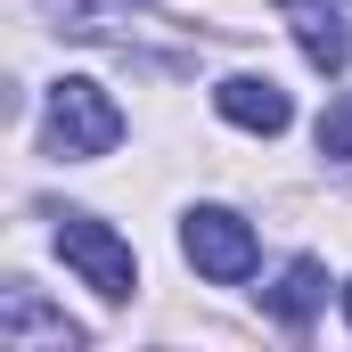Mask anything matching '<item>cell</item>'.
Here are the masks:
<instances>
[{
	"instance_id": "5",
	"label": "cell",
	"mask_w": 352,
	"mask_h": 352,
	"mask_svg": "<svg viewBox=\"0 0 352 352\" xmlns=\"http://www.w3.org/2000/svg\"><path fill=\"white\" fill-rule=\"evenodd\" d=\"M278 8H287V25H295L303 58H311L320 74H344V58H352V33H344V16H336L328 0H278Z\"/></svg>"
},
{
	"instance_id": "6",
	"label": "cell",
	"mask_w": 352,
	"mask_h": 352,
	"mask_svg": "<svg viewBox=\"0 0 352 352\" xmlns=\"http://www.w3.org/2000/svg\"><path fill=\"white\" fill-rule=\"evenodd\" d=\"M320 303H328V263H320V254H295L287 278L270 287V320H278V328H303Z\"/></svg>"
},
{
	"instance_id": "1",
	"label": "cell",
	"mask_w": 352,
	"mask_h": 352,
	"mask_svg": "<svg viewBox=\"0 0 352 352\" xmlns=\"http://www.w3.org/2000/svg\"><path fill=\"white\" fill-rule=\"evenodd\" d=\"M123 140V115H115V98L82 74H66V82L50 90V148L58 156H107Z\"/></svg>"
},
{
	"instance_id": "2",
	"label": "cell",
	"mask_w": 352,
	"mask_h": 352,
	"mask_svg": "<svg viewBox=\"0 0 352 352\" xmlns=\"http://www.w3.org/2000/svg\"><path fill=\"white\" fill-rule=\"evenodd\" d=\"M180 246H188V263L205 270L213 287H238V278H254V263H263L254 230H246L230 205H197V213L180 221Z\"/></svg>"
},
{
	"instance_id": "3",
	"label": "cell",
	"mask_w": 352,
	"mask_h": 352,
	"mask_svg": "<svg viewBox=\"0 0 352 352\" xmlns=\"http://www.w3.org/2000/svg\"><path fill=\"white\" fill-rule=\"evenodd\" d=\"M58 254L82 270L107 303H123V295L140 287V254H131V246H123L107 221H90V213H66V221H58Z\"/></svg>"
},
{
	"instance_id": "8",
	"label": "cell",
	"mask_w": 352,
	"mask_h": 352,
	"mask_svg": "<svg viewBox=\"0 0 352 352\" xmlns=\"http://www.w3.org/2000/svg\"><path fill=\"white\" fill-rule=\"evenodd\" d=\"M344 320H352V287H344Z\"/></svg>"
},
{
	"instance_id": "4",
	"label": "cell",
	"mask_w": 352,
	"mask_h": 352,
	"mask_svg": "<svg viewBox=\"0 0 352 352\" xmlns=\"http://www.w3.org/2000/svg\"><path fill=\"white\" fill-rule=\"evenodd\" d=\"M213 107H221L238 131H263V140H270V131H287V115H295L287 90L270 82V74H230V82L213 90Z\"/></svg>"
},
{
	"instance_id": "7",
	"label": "cell",
	"mask_w": 352,
	"mask_h": 352,
	"mask_svg": "<svg viewBox=\"0 0 352 352\" xmlns=\"http://www.w3.org/2000/svg\"><path fill=\"white\" fill-rule=\"evenodd\" d=\"M320 156L352 164V90H344V98H328V115H320Z\"/></svg>"
}]
</instances>
